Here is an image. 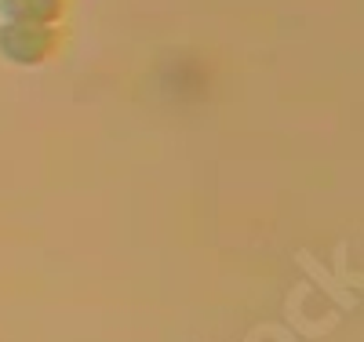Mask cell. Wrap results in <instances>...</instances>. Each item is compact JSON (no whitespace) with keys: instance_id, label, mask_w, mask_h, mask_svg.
I'll use <instances>...</instances> for the list:
<instances>
[{"instance_id":"6da1fadb","label":"cell","mask_w":364,"mask_h":342,"mask_svg":"<svg viewBox=\"0 0 364 342\" xmlns=\"http://www.w3.org/2000/svg\"><path fill=\"white\" fill-rule=\"evenodd\" d=\"M55 8H58V0H8V15L18 22H33V26L51 18Z\"/></svg>"}]
</instances>
